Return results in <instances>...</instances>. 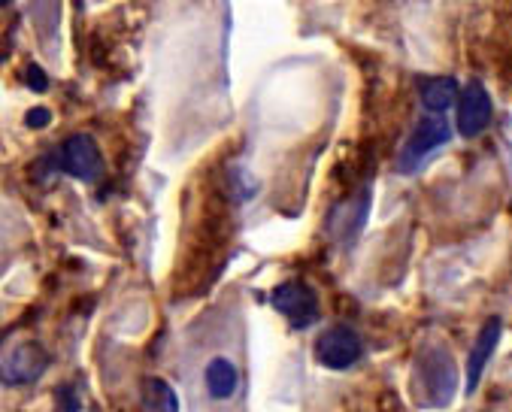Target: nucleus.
Returning a JSON list of instances; mask_svg holds the SVG:
<instances>
[{"instance_id":"f257e3e1","label":"nucleus","mask_w":512,"mask_h":412,"mask_svg":"<svg viewBox=\"0 0 512 412\" xmlns=\"http://www.w3.org/2000/svg\"><path fill=\"white\" fill-rule=\"evenodd\" d=\"M43 161L49 170H58V173L82 179V182H94L104 176V158H100V149H97L94 137H88V134H73Z\"/></svg>"},{"instance_id":"f03ea898","label":"nucleus","mask_w":512,"mask_h":412,"mask_svg":"<svg viewBox=\"0 0 512 412\" xmlns=\"http://www.w3.org/2000/svg\"><path fill=\"white\" fill-rule=\"evenodd\" d=\"M270 303L282 319H288L291 331H306L313 322H319V294L300 279L279 282L270 291Z\"/></svg>"},{"instance_id":"7ed1b4c3","label":"nucleus","mask_w":512,"mask_h":412,"mask_svg":"<svg viewBox=\"0 0 512 412\" xmlns=\"http://www.w3.org/2000/svg\"><path fill=\"white\" fill-rule=\"evenodd\" d=\"M449 137H452V128H449L446 116H434V113L422 116L419 125H416V131L409 134V140H406L400 158H397V170H400V173H413V170H419L422 161H425L434 149H440V146L449 143Z\"/></svg>"},{"instance_id":"20e7f679","label":"nucleus","mask_w":512,"mask_h":412,"mask_svg":"<svg viewBox=\"0 0 512 412\" xmlns=\"http://www.w3.org/2000/svg\"><path fill=\"white\" fill-rule=\"evenodd\" d=\"M419 385L425 388L428 406H449L458 391V370L452 358L443 349H434L431 355L419 358Z\"/></svg>"},{"instance_id":"39448f33","label":"nucleus","mask_w":512,"mask_h":412,"mask_svg":"<svg viewBox=\"0 0 512 412\" xmlns=\"http://www.w3.org/2000/svg\"><path fill=\"white\" fill-rule=\"evenodd\" d=\"M494 119V103L482 79H470L461 88L458 97V113H455V131L458 137H479Z\"/></svg>"},{"instance_id":"423d86ee","label":"nucleus","mask_w":512,"mask_h":412,"mask_svg":"<svg viewBox=\"0 0 512 412\" xmlns=\"http://www.w3.org/2000/svg\"><path fill=\"white\" fill-rule=\"evenodd\" d=\"M316 358L328 370H349L361 358V337L346 325H334L319 334Z\"/></svg>"},{"instance_id":"0eeeda50","label":"nucleus","mask_w":512,"mask_h":412,"mask_svg":"<svg viewBox=\"0 0 512 412\" xmlns=\"http://www.w3.org/2000/svg\"><path fill=\"white\" fill-rule=\"evenodd\" d=\"M500 334H503V322L497 316H491L482 325V331H479V337H476V343L470 349V358H467V394L476 391V385H479V379H482V373H485V367H488V361H491V355H494V349L500 343Z\"/></svg>"},{"instance_id":"6e6552de","label":"nucleus","mask_w":512,"mask_h":412,"mask_svg":"<svg viewBox=\"0 0 512 412\" xmlns=\"http://www.w3.org/2000/svg\"><path fill=\"white\" fill-rule=\"evenodd\" d=\"M203 385H207V394L219 403L231 400L240 388V370L234 367L231 358L225 355H216L207 361V367H203Z\"/></svg>"},{"instance_id":"1a4fd4ad","label":"nucleus","mask_w":512,"mask_h":412,"mask_svg":"<svg viewBox=\"0 0 512 412\" xmlns=\"http://www.w3.org/2000/svg\"><path fill=\"white\" fill-rule=\"evenodd\" d=\"M49 355L40 343H22L7 361V382H34L46 370Z\"/></svg>"},{"instance_id":"9d476101","label":"nucleus","mask_w":512,"mask_h":412,"mask_svg":"<svg viewBox=\"0 0 512 412\" xmlns=\"http://www.w3.org/2000/svg\"><path fill=\"white\" fill-rule=\"evenodd\" d=\"M458 97H461V91L452 76H434V79L422 82V107L434 116H446V110L455 107Z\"/></svg>"},{"instance_id":"9b49d317","label":"nucleus","mask_w":512,"mask_h":412,"mask_svg":"<svg viewBox=\"0 0 512 412\" xmlns=\"http://www.w3.org/2000/svg\"><path fill=\"white\" fill-rule=\"evenodd\" d=\"M143 412H179V397L170 382L149 376L143 382Z\"/></svg>"},{"instance_id":"f8f14e48","label":"nucleus","mask_w":512,"mask_h":412,"mask_svg":"<svg viewBox=\"0 0 512 412\" xmlns=\"http://www.w3.org/2000/svg\"><path fill=\"white\" fill-rule=\"evenodd\" d=\"M22 79L28 82V88H31V91H46V88H49V76L40 70V64H28Z\"/></svg>"},{"instance_id":"ddd939ff","label":"nucleus","mask_w":512,"mask_h":412,"mask_svg":"<svg viewBox=\"0 0 512 412\" xmlns=\"http://www.w3.org/2000/svg\"><path fill=\"white\" fill-rule=\"evenodd\" d=\"M49 122H52V113H49L46 107H34V110L25 116V125H28V128H46Z\"/></svg>"}]
</instances>
